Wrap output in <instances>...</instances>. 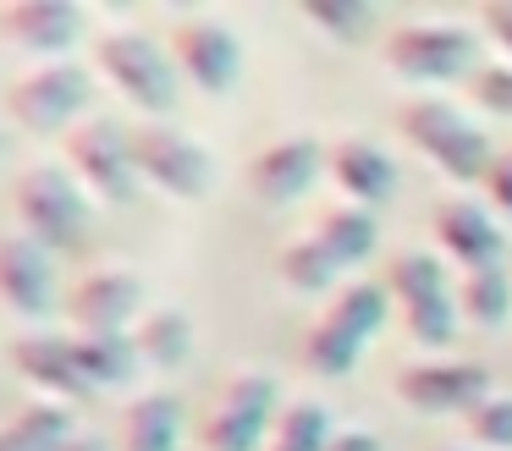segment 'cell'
<instances>
[{
    "instance_id": "7402d4cb",
    "label": "cell",
    "mask_w": 512,
    "mask_h": 451,
    "mask_svg": "<svg viewBox=\"0 0 512 451\" xmlns=\"http://www.w3.org/2000/svg\"><path fill=\"white\" fill-rule=\"evenodd\" d=\"M133 347H138V358L155 363V369H177V363L188 358V347H193L188 314H182V308H155V314L138 325Z\"/></svg>"
},
{
    "instance_id": "e575fe53",
    "label": "cell",
    "mask_w": 512,
    "mask_h": 451,
    "mask_svg": "<svg viewBox=\"0 0 512 451\" xmlns=\"http://www.w3.org/2000/svg\"><path fill=\"white\" fill-rule=\"evenodd\" d=\"M325 451H380V440L369 435V429H342V435H331Z\"/></svg>"
},
{
    "instance_id": "4dcf8cb0",
    "label": "cell",
    "mask_w": 512,
    "mask_h": 451,
    "mask_svg": "<svg viewBox=\"0 0 512 451\" xmlns=\"http://www.w3.org/2000/svg\"><path fill=\"white\" fill-rule=\"evenodd\" d=\"M468 440L507 451L512 446V396H485V402L468 413Z\"/></svg>"
},
{
    "instance_id": "d6986e66",
    "label": "cell",
    "mask_w": 512,
    "mask_h": 451,
    "mask_svg": "<svg viewBox=\"0 0 512 451\" xmlns=\"http://www.w3.org/2000/svg\"><path fill=\"white\" fill-rule=\"evenodd\" d=\"M72 440H78V429L61 402H34L0 429V451H67Z\"/></svg>"
},
{
    "instance_id": "e0dca14e",
    "label": "cell",
    "mask_w": 512,
    "mask_h": 451,
    "mask_svg": "<svg viewBox=\"0 0 512 451\" xmlns=\"http://www.w3.org/2000/svg\"><path fill=\"white\" fill-rule=\"evenodd\" d=\"M331 182L342 187L353 204L375 209L380 198H391V187H397V165H391V154L380 149V143L369 138H342L331 149Z\"/></svg>"
},
{
    "instance_id": "44dd1931",
    "label": "cell",
    "mask_w": 512,
    "mask_h": 451,
    "mask_svg": "<svg viewBox=\"0 0 512 451\" xmlns=\"http://www.w3.org/2000/svg\"><path fill=\"white\" fill-rule=\"evenodd\" d=\"M314 237H320L342 264H358L369 248H375V237H380L375 209H364V204H331L320 215V226H314Z\"/></svg>"
},
{
    "instance_id": "6da1fadb",
    "label": "cell",
    "mask_w": 512,
    "mask_h": 451,
    "mask_svg": "<svg viewBox=\"0 0 512 451\" xmlns=\"http://www.w3.org/2000/svg\"><path fill=\"white\" fill-rule=\"evenodd\" d=\"M402 132L413 138V149H424L446 176H457V182H485L490 160H496L485 132H479L457 105H446V99H408V105H402Z\"/></svg>"
},
{
    "instance_id": "3957f363",
    "label": "cell",
    "mask_w": 512,
    "mask_h": 451,
    "mask_svg": "<svg viewBox=\"0 0 512 451\" xmlns=\"http://www.w3.org/2000/svg\"><path fill=\"white\" fill-rule=\"evenodd\" d=\"M94 61H100V72L111 77L138 110H149V116H166V110L177 105V66H171V55L160 50L155 39H144V33H127V28L100 33Z\"/></svg>"
},
{
    "instance_id": "484cf974",
    "label": "cell",
    "mask_w": 512,
    "mask_h": 451,
    "mask_svg": "<svg viewBox=\"0 0 512 451\" xmlns=\"http://www.w3.org/2000/svg\"><path fill=\"white\" fill-rule=\"evenodd\" d=\"M386 292H397V303H424V297H446V264L435 253H397L391 259V275H386Z\"/></svg>"
},
{
    "instance_id": "ba28073f",
    "label": "cell",
    "mask_w": 512,
    "mask_h": 451,
    "mask_svg": "<svg viewBox=\"0 0 512 451\" xmlns=\"http://www.w3.org/2000/svg\"><path fill=\"white\" fill-rule=\"evenodd\" d=\"M133 154H138V176L171 198H199L210 187V171H215L210 154L193 138H182L177 127H166V121H144L133 132Z\"/></svg>"
},
{
    "instance_id": "f546056e",
    "label": "cell",
    "mask_w": 512,
    "mask_h": 451,
    "mask_svg": "<svg viewBox=\"0 0 512 451\" xmlns=\"http://www.w3.org/2000/svg\"><path fill=\"white\" fill-rule=\"evenodd\" d=\"M303 22L331 33V39H342V44H353L369 28V6L364 0H303Z\"/></svg>"
},
{
    "instance_id": "5bb4252c",
    "label": "cell",
    "mask_w": 512,
    "mask_h": 451,
    "mask_svg": "<svg viewBox=\"0 0 512 451\" xmlns=\"http://www.w3.org/2000/svg\"><path fill=\"white\" fill-rule=\"evenodd\" d=\"M320 160H325V149L314 138H281V143H270V149L254 154V165H248V187H254L265 204H292L298 193L314 187Z\"/></svg>"
},
{
    "instance_id": "8d00e7d4",
    "label": "cell",
    "mask_w": 512,
    "mask_h": 451,
    "mask_svg": "<svg viewBox=\"0 0 512 451\" xmlns=\"http://www.w3.org/2000/svg\"><path fill=\"white\" fill-rule=\"evenodd\" d=\"M0 160H6V132H0Z\"/></svg>"
},
{
    "instance_id": "74e56055",
    "label": "cell",
    "mask_w": 512,
    "mask_h": 451,
    "mask_svg": "<svg viewBox=\"0 0 512 451\" xmlns=\"http://www.w3.org/2000/svg\"><path fill=\"white\" fill-rule=\"evenodd\" d=\"M441 451H463V446H441Z\"/></svg>"
},
{
    "instance_id": "cb8c5ba5",
    "label": "cell",
    "mask_w": 512,
    "mask_h": 451,
    "mask_svg": "<svg viewBox=\"0 0 512 451\" xmlns=\"http://www.w3.org/2000/svg\"><path fill=\"white\" fill-rule=\"evenodd\" d=\"M457 308H463L474 325H501L512 314V275L501 264H485V270H463L457 281Z\"/></svg>"
},
{
    "instance_id": "d4e9b609",
    "label": "cell",
    "mask_w": 512,
    "mask_h": 451,
    "mask_svg": "<svg viewBox=\"0 0 512 451\" xmlns=\"http://www.w3.org/2000/svg\"><path fill=\"white\" fill-rule=\"evenodd\" d=\"M380 319H386V286H375V281H353L331 308H325V325L342 330L347 341H358V347L380 330Z\"/></svg>"
},
{
    "instance_id": "5b68a950",
    "label": "cell",
    "mask_w": 512,
    "mask_h": 451,
    "mask_svg": "<svg viewBox=\"0 0 512 451\" xmlns=\"http://www.w3.org/2000/svg\"><path fill=\"white\" fill-rule=\"evenodd\" d=\"M67 160L72 171L89 182V193H100L105 204H133L138 193V154H133V132L116 121H83L67 132Z\"/></svg>"
},
{
    "instance_id": "30bf717a",
    "label": "cell",
    "mask_w": 512,
    "mask_h": 451,
    "mask_svg": "<svg viewBox=\"0 0 512 451\" xmlns=\"http://www.w3.org/2000/svg\"><path fill=\"white\" fill-rule=\"evenodd\" d=\"M138 303H144V286L133 270H94L67 292V314L83 336H127Z\"/></svg>"
},
{
    "instance_id": "2e32d148",
    "label": "cell",
    "mask_w": 512,
    "mask_h": 451,
    "mask_svg": "<svg viewBox=\"0 0 512 451\" xmlns=\"http://www.w3.org/2000/svg\"><path fill=\"white\" fill-rule=\"evenodd\" d=\"M435 237H441V248L452 253L463 270L501 264V231H496V220H490L479 204H468V198H452V204L435 209Z\"/></svg>"
},
{
    "instance_id": "4316f807",
    "label": "cell",
    "mask_w": 512,
    "mask_h": 451,
    "mask_svg": "<svg viewBox=\"0 0 512 451\" xmlns=\"http://www.w3.org/2000/svg\"><path fill=\"white\" fill-rule=\"evenodd\" d=\"M325 446H331V418H325L320 402L281 407L276 435H270V451H325Z\"/></svg>"
},
{
    "instance_id": "83f0119b",
    "label": "cell",
    "mask_w": 512,
    "mask_h": 451,
    "mask_svg": "<svg viewBox=\"0 0 512 451\" xmlns=\"http://www.w3.org/2000/svg\"><path fill=\"white\" fill-rule=\"evenodd\" d=\"M457 292H446V297H424V303H408L402 308V319H408V336L413 341H424V347H446L452 341V330H457Z\"/></svg>"
},
{
    "instance_id": "ffe728a7",
    "label": "cell",
    "mask_w": 512,
    "mask_h": 451,
    "mask_svg": "<svg viewBox=\"0 0 512 451\" xmlns=\"http://www.w3.org/2000/svg\"><path fill=\"white\" fill-rule=\"evenodd\" d=\"M72 358H78L83 380L89 385H127L133 380V369L144 358H138L133 336H72Z\"/></svg>"
},
{
    "instance_id": "7c38bea8",
    "label": "cell",
    "mask_w": 512,
    "mask_h": 451,
    "mask_svg": "<svg viewBox=\"0 0 512 451\" xmlns=\"http://www.w3.org/2000/svg\"><path fill=\"white\" fill-rule=\"evenodd\" d=\"M0 297H6L17 314H50V308H56L50 248L34 242L28 231H6V237H0Z\"/></svg>"
},
{
    "instance_id": "603a6c76",
    "label": "cell",
    "mask_w": 512,
    "mask_h": 451,
    "mask_svg": "<svg viewBox=\"0 0 512 451\" xmlns=\"http://www.w3.org/2000/svg\"><path fill=\"white\" fill-rule=\"evenodd\" d=\"M276 270H281V281H287L292 292H325V286L342 275V259L309 231V237L287 242V248L276 253Z\"/></svg>"
},
{
    "instance_id": "52a82bcc",
    "label": "cell",
    "mask_w": 512,
    "mask_h": 451,
    "mask_svg": "<svg viewBox=\"0 0 512 451\" xmlns=\"http://www.w3.org/2000/svg\"><path fill=\"white\" fill-rule=\"evenodd\" d=\"M89 105V72L72 61H45L28 77H17L12 94H6V110H12L17 127L28 132H61L72 127V116Z\"/></svg>"
},
{
    "instance_id": "d590c367",
    "label": "cell",
    "mask_w": 512,
    "mask_h": 451,
    "mask_svg": "<svg viewBox=\"0 0 512 451\" xmlns=\"http://www.w3.org/2000/svg\"><path fill=\"white\" fill-rule=\"evenodd\" d=\"M67 451H111V446H105V440H94V435H78Z\"/></svg>"
},
{
    "instance_id": "ac0fdd59",
    "label": "cell",
    "mask_w": 512,
    "mask_h": 451,
    "mask_svg": "<svg viewBox=\"0 0 512 451\" xmlns=\"http://www.w3.org/2000/svg\"><path fill=\"white\" fill-rule=\"evenodd\" d=\"M177 435H182V407H177V396L149 391V396H138V402L122 413L116 451H177Z\"/></svg>"
},
{
    "instance_id": "7a4b0ae2",
    "label": "cell",
    "mask_w": 512,
    "mask_h": 451,
    "mask_svg": "<svg viewBox=\"0 0 512 451\" xmlns=\"http://www.w3.org/2000/svg\"><path fill=\"white\" fill-rule=\"evenodd\" d=\"M17 220L45 248H72L89 231V198L61 165H34L17 176Z\"/></svg>"
},
{
    "instance_id": "1f68e13d",
    "label": "cell",
    "mask_w": 512,
    "mask_h": 451,
    "mask_svg": "<svg viewBox=\"0 0 512 451\" xmlns=\"http://www.w3.org/2000/svg\"><path fill=\"white\" fill-rule=\"evenodd\" d=\"M474 99L490 116H512V66H479L474 72Z\"/></svg>"
},
{
    "instance_id": "d6a6232c",
    "label": "cell",
    "mask_w": 512,
    "mask_h": 451,
    "mask_svg": "<svg viewBox=\"0 0 512 451\" xmlns=\"http://www.w3.org/2000/svg\"><path fill=\"white\" fill-rule=\"evenodd\" d=\"M479 28L512 55V0H485V6H479Z\"/></svg>"
},
{
    "instance_id": "277c9868",
    "label": "cell",
    "mask_w": 512,
    "mask_h": 451,
    "mask_svg": "<svg viewBox=\"0 0 512 451\" xmlns=\"http://www.w3.org/2000/svg\"><path fill=\"white\" fill-rule=\"evenodd\" d=\"M474 55H479V39L463 22H408L386 39V61L413 83H446V77L479 72Z\"/></svg>"
},
{
    "instance_id": "9a60e30c",
    "label": "cell",
    "mask_w": 512,
    "mask_h": 451,
    "mask_svg": "<svg viewBox=\"0 0 512 451\" xmlns=\"http://www.w3.org/2000/svg\"><path fill=\"white\" fill-rule=\"evenodd\" d=\"M6 352H12V369L23 374V380H34L39 391L72 396V402H89L94 385L83 380L78 358H72V341H61V336H17Z\"/></svg>"
},
{
    "instance_id": "8fae6325",
    "label": "cell",
    "mask_w": 512,
    "mask_h": 451,
    "mask_svg": "<svg viewBox=\"0 0 512 451\" xmlns=\"http://www.w3.org/2000/svg\"><path fill=\"white\" fill-rule=\"evenodd\" d=\"M171 55H177V66L204 88V94H226L232 77H237V66H243V44H237V33L226 28V22H215V17L182 22V28L171 33Z\"/></svg>"
},
{
    "instance_id": "9c48e42d",
    "label": "cell",
    "mask_w": 512,
    "mask_h": 451,
    "mask_svg": "<svg viewBox=\"0 0 512 451\" xmlns=\"http://www.w3.org/2000/svg\"><path fill=\"white\" fill-rule=\"evenodd\" d=\"M397 396L419 413H474L490 396L485 363H419L397 374Z\"/></svg>"
},
{
    "instance_id": "8992f818",
    "label": "cell",
    "mask_w": 512,
    "mask_h": 451,
    "mask_svg": "<svg viewBox=\"0 0 512 451\" xmlns=\"http://www.w3.org/2000/svg\"><path fill=\"white\" fill-rule=\"evenodd\" d=\"M270 418H276V380L270 374H237L221 385L215 407L204 413V451H259Z\"/></svg>"
},
{
    "instance_id": "4fadbf2b",
    "label": "cell",
    "mask_w": 512,
    "mask_h": 451,
    "mask_svg": "<svg viewBox=\"0 0 512 451\" xmlns=\"http://www.w3.org/2000/svg\"><path fill=\"white\" fill-rule=\"evenodd\" d=\"M0 33L17 39L23 50L67 55L83 33V6H72V0H12V6H0Z\"/></svg>"
},
{
    "instance_id": "836d02e7",
    "label": "cell",
    "mask_w": 512,
    "mask_h": 451,
    "mask_svg": "<svg viewBox=\"0 0 512 451\" xmlns=\"http://www.w3.org/2000/svg\"><path fill=\"white\" fill-rule=\"evenodd\" d=\"M485 193H490V204H496V209H507V215H512V149L490 160V171H485Z\"/></svg>"
},
{
    "instance_id": "f1b7e54d",
    "label": "cell",
    "mask_w": 512,
    "mask_h": 451,
    "mask_svg": "<svg viewBox=\"0 0 512 451\" xmlns=\"http://www.w3.org/2000/svg\"><path fill=\"white\" fill-rule=\"evenodd\" d=\"M303 363H309V374H325V380H336V374H347L358 363V341H347L342 330H331L320 319V325L309 330V341H303Z\"/></svg>"
}]
</instances>
